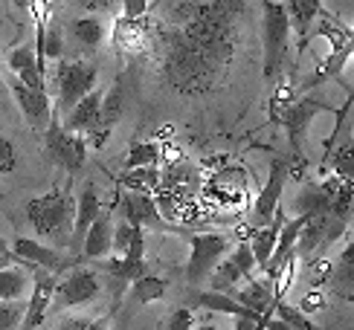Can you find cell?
I'll use <instances>...</instances> for the list:
<instances>
[{"mask_svg":"<svg viewBox=\"0 0 354 330\" xmlns=\"http://www.w3.org/2000/svg\"><path fill=\"white\" fill-rule=\"evenodd\" d=\"M250 0H192L177 3L157 23L160 76L177 96H206L224 84L247 23Z\"/></svg>","mask_w":354,"mask_h":330,"instance_id":"6da1fadb","label":"cell"},{"mask_svg":"<svg viewBox=\"0 0 354 330\" xmlns=\"http://www.w3.org/2000/svg\"><path fill=\"white\" fill-rule=\"evenodd\" d=\"M26 220L35 229V235L47 237L58 249H70L73 244V217H76V200L70 188H53L47 194H38L26 203Z\"/></svg>","mask_w":354,"mask_h":330,"instance_id":"7a4b0ae2","label":"cell"},{"mask_svg":"<svg viewBox=\"0 0 354 330\" xmlns=\"http://www.w3.org/2000/svg\"><path fill=\"white\" fill-rule=\"evenodd\" d=\"M317 113H337L334 104H328L326 99H317V96H302L299 101H288L282 110H273V122H279L288 133V145H290V171H297L305 165V151H302V139H305V130L311 125V119Z\"/></svg>","mask_w":354,"mask_h":330,"instance_id":"3957f363","label":"cell"},{"mask_svg":"<svg viewBox=\"0 0 354 330\" xmlns=\"http://www.w3.org/2000/svg\"><path fill=\"white\" fill-rule=\"evenodd\" d=\"M264 9V81H276L279 72L285 70L288 50H290V18L288 9L276 0H261Z\"/></svg>","mask_w":354,"mask_h":330,"instance_id":"277c9868","label":"cell"},{"mask_svg":"<svg viewBox=\"0 0 354 330\" xmlns=\"http://www.w3.org/2000/svg\"><path fill=\"white\" fill-rule=\"evenodd\" d=\"M99 79V67L91 61H73V58H62L55 70V87H58V101H55V113L67 116L76 104L96 90Z\"/></svg>","mask_w":354,"mask_h":330,"instance_id":"5b68a950","label":"cell"},{"mask_svg":"<svg viewBox=\"0 0 354 330\" xmlns=\"http://www.w3.org/2000/svg\"><path fill=\"white\" fill-rule=\"evenodd\" d=\"M232 249V241L227 235L218 232H203L189 237V261H186V281L192 287H201L203 281H209L212 269L221 264V258H227V252Z\"/></svg>","mask_w":354,"mask_h":330,"instance_id":"8992f818","label":"cell"},{"mask_svg":"<svg viewBox=\"0 0 354 330\" xmlns=\"http://www.w3.org/2000/svg\"><path fill=\"white\" fill-rule=\"evenodd\" d=\"M102 295V278L91 266H73L64 273V278L55 284V298L53 310H67V307H84L96 302Z\"/></svg>","mask_w":354,"mask_h":330,"instance_id":"52a82bcc","label":"cell"},{"mask_svg":"<svg viewBox=\"0 0 354 330\" xmlns=\"http://www.w3.org/2000/svg\"><path fill=\"white\" fill-rule=\"evenodd\" d=\"M44 142H47V154L55 165H62L64 171L76 174L84 159H87V137H82V133H67L62 128V122H58V113L53 110V119L47 130H44Z\"/></svg>","mask_w":354,"mask_h":330,"instance_id":"ba28073f","label":"cell"},{"mask_svg":"<svg viewBox=\"0 0 354 330\" xmlns=\"http://www.w3.org/2000/svg\"><path fill=\"white\" fill-rule=\"evenodd\" d=\"M9 249H12V258H15V261L26 264L29 269H32V266L47 269V273H53L55 278L79 264L76 255H64L58 246L41 244V241H35V237H15Z\"/></svg>","mask_w":354,"mask_h":330,"instance_id":"9c48e42d","label":"cell"},{"mask_svg":"<svg viewBox=\"0 0 354 330\" xmlns=\"http://www.w3.org/2000/svg\"><path fill=\"white\" fill-rule=\"evenodd\" d=\"M253 273H256L253 249H250L247 241H241L239 246H232V249L227 252V258H221V264L212 269V275H209V290L232 295L235 287H239L241 281L253 278Z\"/></svg>","mask_w":354,"mask_h":330,"instance_id":"30bf717a","label":"cell"},{"mask_svg":"<svg viewBox=\"0 0 354 330\" xmlns=\"http://www.w3.org/2000/svg\"><path fill=\"white\" fill-rule=\"evenodd\" d=\"M288 177H290V162L282 159V157H273L270 168H268V183L261 186L259 197L253 203V212H250V226H253V229L268 226V223L273 220L276 208H279V200H282Z\"/></svg>","mask_w":354,"mask_h":330,"instance_id":"8fae6325","label":"cell"},{"mask_svg":"<svg viewBox=\"0 0 354 330\" xmlns=\"http://www.w3.org/2000/svg\"><path fill=\"white\" fill-rule=\"evenodd\" d=\"M32 295H29L26 302V313H24V324L21 330H35L44 319H47V313L53 310V298H55V284L58 278L47 269H38L32 266Z\"/></svg>","mask_w":354,"mask_h":330,"instance_id":"7c38bea8","label":"cell"},{"mask_svg":"<svg viewBox=\"0 0 354 330\" xmlns=\"http://www.w3.org/2000/svg\"><path fill=\"white\" fill-rule=\"evenodd\" d=\"M125 101H128V90H125V76L120 72V76L113 79V84H111V90L105 96H102V110H99V130L93 133V137H87V145L91 148H102L108 142V137H111V130H113V125L122 119V113H125Z\"/></svg>","mask_w":354,"mask_h":330,"instance_id":"4fadbf2b","label":"cell"},{"mask_svg":"<svg viewBox=\"0 0 354 330\" xmlns=\"http://www.w3.org/2000/svg\"><path fill=\"white\" fill-rule=\"evenodd\" d=\"M12 96H15V101H18V108H21L29 128L47 130L50 119H53V101H50L47 87L32 90V87H26V84H21L18 79H15L12 81Z\"/></svg>","mask_w":354,"mask_h":330,"instance_id":"5bb4252c","label":"cell"},{"mask_svg":"<svg viewBox=\"0 0 354 330\" xmlns=\"http://www.w3.org/2000/svg\"><path fill=\"white\" fill-rule=\"evenodd\" d=\"M105 212V206H102L99 200V191H96V183L93 179H87V183L82 186L79 191V200H76V217H73V244H70V252L79 258V252H82V241H84V235L87 229H91V223Z\"/></svg>","mask_w":354,"mask_h":330,"instance_id":"9a60e30c","label":"cell"},{"mask_svg":"<svg viewBox=\"0 0 354 330\" xmlns=\"http://www.w3.org/2000/svg\"><path fill=\"white\" fill-rule=\"evenodd\" d=\"M111 43L116 52L122 55H137L151 47V23L149 18L142 21H128V18H116L111 29Z\"/></svg>","mask_w":354,"mask_h":330,"instance_id":"2e32d148","label":"cell"},{"mask_svg":"<svg viewBox=\"0 0 354 330\" xmlns=\"http://www.w3.org/2000/svg\"><path fill=\"white\" fill-rule=\"evenodd\" d=\"M120 217L128 220L131 226H142V229H160L163 226V215L154 203L151 194H140V191H128V194H120Z\"/></svg>","mask_w":354,"mask_h":330,"instance_id":"e0dca14e","label":"cell"},{"mask_svg":"<svg viewBox=\"0 0 354 330\" xmlns=\"http://www.w3.org/2000/svg\"><path fill=\"white\" fill-rule=\"evenodd\" d=\"M102 90H91L76 108H73L64 119H62V128L67 133H82V137H93L99 130V110H102Z\"/></svg>","mask_w":354,"mask_h":330,"instance_id":"ac0fdd59","label":"cell"},{"mask_svg":"<svg viewBox=\"0 0 354 330\" xmlns=\"http://www.w3.org/2000/svg\"><path fill=\"white\" fill-rule=\"evenodd\" d=\"M322 171H331L334 177H343L348 183H354V133H351V128H343L340 139L326 142Z\"/></svg>","mask_w":354,"mask_h":330,"instance_id":"d6986e66","label":"cell"},{"mask_svg":"<svg viewBox=\"0 0 354 330\" xmlns=\"http://www.w3.org/2000/svg\"><path fill=\"white\" fill-rule=\"evenodd\" d=\"M113 208H105L93 223H91V229H87L84 235V241H82V252L87 261H102V258H108L111 255V244H113Z\"/></svg>","mask_w":354,"mask_h":330,"instance_id":"ffe728a7","label":"cell"},{"mask_svg":"<svg viewBox=\"0 0 354 330\" xmlns=\"http://www.w3.org/2000/svg\"><path fill=\"white\" fill-rule=\"evenodd\" d=\"M288 9V18H290V32H297L299 41V50L308 47L311 41V32L322 14V0H288L285 3Z\"/></svg>","mask_w":354,"mask_h":330,"instance_id":"44dd1931","label":"cell"},{"mask_svg":"<svg viewBox=\"0 0 354 330\" xmlns=\"http://www.w3.org/2000/svg\"><path fill=\"white\" fill-rule=\"evenodd\" d=\"M326 284L340 302L354 304V241H348L346 249L340 252V258L331 266V275Z\"/></svg>","mask_w":354,"mask_h":330,"instance_id":"7402d4cb","label":"cell"},{"mask_svg":"<svg viewBox=\"0 0 354 330\" xmlns=\"http://www.w3.org/2000/svg\"><path fill=\"white\" fill-rule=\"evenodd\" d=\"M285 212L282 208H276V215H273V220L268 223V226H261V229H253V241H247L250 244V249H253V258H256V269H268V264H270V255H273V249H276V241H279V232H282V226H285Z\"/></svg>","mask_w":354,"mask_h":330,"instance_id":"603a6c76","label":"cell"},{"mask_svg":"<svg viewBox=\"0 0 354 330\" xmlns=\"http://www.w3.org/2000/svg\"><path fill=\"white\" fill-rule=\"evenodd\" d=\"M232 298L239 304H244L247 310L259 313V316H264V313H273V307H276V290H273V281L270 278H264V281L250 278L247 287L235 290Z\"/></svg>","mask_w":354,"mask_h":330,"instance_id":"cb8c5ba5","label":"cell"},{"mask_svg":"<svg viewBox=\"0 0 354 330\" xmlns=\"http://www.w3.org/2000/svg\"><path fill=\"white\" fill-rule=\"evenodd\" d=\"M195 302H198V307H203V310H212V313H224V316H247V319H261L259 313L247 310L244 304H239V302H235L232 295H227V293L203 290V293H198V295H195ZM264 316H270V313H264Z\"/></svg>","mask_w":354,"mask_h":330,"instance_id":"d4e9b609","label":"cell"},{"mask_svg":"<svg viewBox=\"0 0 354 330\" xmlns=\"http://www.w3.org/2000/svg\"><path fill=\"white\" fill-rule=\"evenodd\" d=\"M70 32L84 50H96L102 41H105V23H102L96 14H82V18L70 21Z\"/></svg>","mask_w":354,"mask_h":330,"instance_id":"484cf974","label":"cell"},{"mask_svg":"<svg viewBox=\"0 0 354 330\" xmlns=\"http://www.w3.org/2000/svg\"><path fill=\"white\" fill-rule=\"evenodd\" d=\"M29 287H32V278L26 275L24 266L0 269V302H15V298H24V293Z\"/></svg>","mask_w":354,"mask_h":330,"instance_id":"4316f807","label":"cell"},{"mask_svg":"<svg viewBox=\"0 0 354 330\" xmlns=\"http://www.w3.org/2000/svg\"><path fill=\"white\" fill-rule=\"evenodd\" d=\"M166 287H169L166 278L145 273L142 278H137L131 284V298H134L137 304H151V302H160V298L166 295Z\"/></svg>","mask_w":354,"mask_h":330,"instance_id":"83f0119b","label":"cell"},{"mask_svg":"<svg viewBox=\"0 0 354 330\" xmlns=\"http://www.w3.org/2000/svg\"><path fill=\"white\" fill-rule=\"evenodd\" d=\"M160 159V145L157 142H134L125 154V168L137 171V168H154Z\"/></svg>","mask_w":354,"mask_h":330,"instance_id":"f1b7e54d","label":"cell"},{"mask_svg":"<svg viewBox=\"0 0 354 330\" xmlns=\"http://www.w3.org/2000/svg\"><path fill=\"white\" fill-rule=\"evenodd\" d=\"M273 316H276L279 322H285L290 330H328V327H319V324H314V319H308L299 307L288 304L285 298H282V302H276V307H273Z\"/></svg>","mask_w":354,"mask_h":330,"instance_id":"f546056e","label":"cell"},{"mask_svg":"<svg viewBox=\"0 0 354 330\" xmlns=\"http://www.w3.org/2000/svg\"><path fill=\"white\" fill-rule=\"evenodd\" d=\"M122 183L128 186V191L151 194V188H157V183H160V171H157V168H137V171H128Z\"/></svg>","mask_w":354,"mask_h":330,"instance_id":"4dcf8cb0","label":"cell"},{"mask_svg":"<svg viewBox=\"0 0 354 330\" xmlns=\"http://www.w3.org/2000/svg\"><path fill=\"white\" fill-rule=\"evenodd\" d=\"M24 313H26V302H21V298L0 302V330H21Z\"/></svg>","mask_w":354,"mask_h":330,"instance_id":"1f68e13d","label":"cell"},{"mask_svg":"<svg viewBox=\"0 0 354 330\" xmlns=\"http://www.w3.org/2000/svg\"><path fill=\"white\" fill-rule=\"evenodd\" d=\"M195 327V316H192L189 307H174L169 310V316L163 319L160 330H192Z\"/></svg>","mask_w":354,"mask_h":330,"instance_id":"d6a6232c","label":"cell"},{"mask_svg":"<svg viewBox=\"0 0 354 330\" xmlns=\"http://www.w3.org/2000/svg\"><path fill=\"white\" fill-rule=\"evenodd\" d=\"M6 64H9V70L18 76V72H24V70H29V67H38L35 64V50L32 47H18V50H12L9 55H6Z\"/></svg>","mask_w":354,"mask_h":330,"instance_id":"836d02e7","label":"cell"},{"mask_svg":"<svg viewBox=\"0 0 354 330\" xmlns=\"http://www.w3.org/2000/svg\"><path fill=\"white\" fill-rule=\"evenodd\" d=\"M131 232H134V226H131L128 220H120L113 223V244H111V252H116V258H122L128 244H131Z\"/></svg>","mask_w":354,"mask_h":330,"instance_id":"e575fe53","label":"cell"},{"mask_svg":"<svg viewBox=\"0 0 354 330\" xmlns=\"http://www.w3.org/2000/svg\"><path fill=\"white\" fill-rule=\"evenodd\" d=\"M326 302H328L326 290H322V287H311V290H308L299 298V310L305 313V316H308V313H319V310H326Z\"/></svg>","mask_w":354,"mask_h":330,"instance_id":"d590c367","label":"cell"},{"mask_svg":"<svg viewBox=\"0 0 354 330\" xmlns=\"http://www.w3.org/2000/svg\"><path fill=\"white\" fill-rule=\"evenodd\" d=\"M15 165H18V151H15V142L0 133V174H12Z\"/></svg>","mask_w":354,"mask_h":330,"instance_id":"8d00e7d4","label":"cell"},{"mask_svg":"<svg viewBox=\"0 0 354 330\" xmlns=\"http://www.w3.org/2000/svg\"><path fill=\"white\" fill-rule=\"evenodd\" d=\"M58 330H111L108 319H64Z\"/></svg>","mask_w":354,"mask_h":330,"instance_id":"74e56055","label":"cell"},{"mask_svg":"<svg viewBox=\"0 0 354 330\" xmlns=\"http://www.w3.org/2000/svg\"><path fill=\"white\" fill-rule=\"evenodd\" d=\"M149 3H151V0H122V9H125L122 18H128V21L149 18Z\"/></svg>","mask_w":354,"mask_h":330,"instance_id":"f35d334b","label":"cell"},{"mask_svg":"<svg viewBox=\"0 0 354 330\" xmlns=\"http://www.w3.org/2000/svg\"><path fill=\"white\" fill-rule=\"evenodd\" d=\"M76 6L84 12H108L113 6V0H76Z\"/></svg>","mask_w":354,"mask_h":330,"instance_id":"ab89813d","label":"cell"},{"mask_svg":"<svg viewBox=\"0 0 354 330\" xmlns=\"http://www.w3.org/2000/svg\"><path fill=\"white\" fill-rule=\"evenodd\" d=\"M6 96H9V87L3 84V79H0V108L6 104Z\"/></svg>","mask_w":354,"mask_h":330,"instance_id":"60d3db41","label":"cell"},{"mask_svg":"<svg viewBox=\"0 0 354 330\" xmlns=\"http://www.w3.org/2000/svg\"><path fill=\"white\" fill-rule=\"evenodd\" d=\"M12 255H0V269H6V266H12Z\"/></svg>","mask_w":354,"mask_h":330,"instance_id":"b9f144b4","label":"cell"},{"mask_svg":"<svg viewBox=\"0 0 354 330\" xmlns=\"http://www.w3.org/2000/svg\"><path fill=\"white\" fill-rule=\"evenodd\" d=\"M15 3V9H29V3H32V0H12Z\"/></svg>","mask_w":354,"mask_h":330,"instance_id":"7bdbcfd3","label":"cell"},{"mask_svg":"<svg viewBox=\"0 0 354 330\" xmlns=\"http://www.w3.org/2000/svg\"><path fill=\"white\" fill-rule=\"evenodd\" d=\"M0 255H12V249H9V244L0 237Z\"/></svg>","mask_w":354,"mask_h":330,"instance_id":"ee69618b","label":"cell"},{"mask_svg":"<svg viewBox=\"0 0 354 330\" xmlns=\"http://www.w3.org/2000/svg\"><path fill=\"white\" fill-rule=\"evenodd\" d=\"M192 330H218V327H215V324H195Z\"/></svg>","mask_w":354,"mask_h":330,"instance_id":"f6af8a7d","label":"cell"},{"mask_svg":"<svg viewBox=\"0 0 354 330\" xmlns=\"http://www.w3.org/2000/svg\"><path fill=\"white\" fill-rule=\"evenodd\" d=\"M47 3H50V6H58V3H62V0H47Z\"/></svg>","mask_w":354,"mask_h":330,"instance_id":"bcb514c9","label":"cell"},{"mask_svg":"<svg viewBox=\"0 0 354 330\" xmlns=\"http://www.w3.org/2000/svg\"><path fill=\"white\" fill-rule=\"evenodd\" d=\"M0 64H3V50H0Z\"/></svg>","mask_w":354,"mask_h":330,"instance_id":"7dc6e473","label":"cell"}]
</instances>
